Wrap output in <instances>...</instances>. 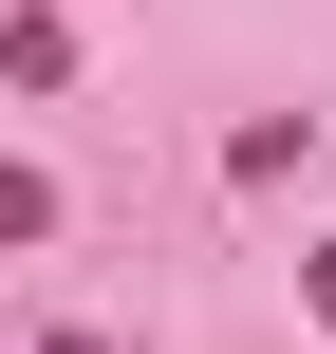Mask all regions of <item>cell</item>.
<instances>
[{"label":"cell","mask_w":336,"mask_h":354,"mask_svg":"<svg viewBox=\"0 0 336 354\" xmlns=\"http://www.w3.org/2000/svg\"><path fill=\"white\" fill-rule=\"evenodd\" d=\"M0 243H56V187L37 168H0Z\"/></svg>","instance_id":"1"},{"label":"cell","mask_w":336,"mask_h":354,"mask_svg":"<svg viewBox=\"0 0 336 354\" xmlns=\"http://www.w3.org/2000/svg\"><path fill=\"white\" fill-rule=\"evenodd\" d=\"M56 354H94V336H56Z\"/></svg>","instance_id":"2"}]
</instances>
